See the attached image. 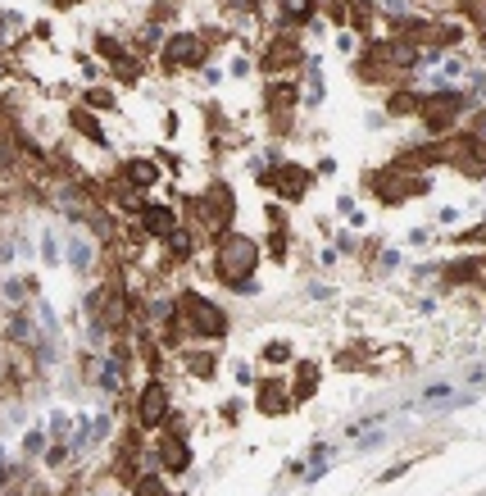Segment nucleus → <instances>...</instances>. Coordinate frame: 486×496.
I'll return each mask as SVG.
<instances>
[{
    "label": "nucleus",
    "instance_id": "obj_7",
    "mask_svg": "<svg viewBox=\"0 0 486 496\" xmlns=\"http://www.w3.org/2000/svg\"><path fill=\"white\" fill-rule=\"evenodd\" d=\"M164 460L168 464H186V446L182 441H164Z\"/></svg>",
    "mask_w": 486,
    "mask_h": 496
},
{
    "label": "nucleus",
    "instance_id": "obj_5",
    "mask_svg": "<svg viewBox=\"0 0 486 496\" xmlns=\"http://www.w3.org/2000/svg\"><path fill=\"white\" fill-rule=\"evenodd\" d=\"M146 228H150L155 237H168V232H177V214L164 210V205H150V210H146Z\"/></svg>",
    "mask_w": 486,
    "mask_h": 496
},
{
    "label": "nucleus",
    "instance_id": "obj_2",
    "mask_svg": "<svg viewBox=\"0 0 486 496\" xmlns=\"http://www.w3.org/2000/svg\"><path fill=\"white\" fill-rule=\"evenodd\" d=\"M182 309H186V323H191L195 332H205V337H218V332L227 328V319H223V309L218 305H209L205 296H182Z\"/></svg>",
    "mask_w": 486,
    "mask_h": 496
},
{
    "label": "nucleus",
    "instance_id": "obj_14",
    "mask_svg": "<svg viewBox=\"0 0 486 496\" xmlns=\"http://www.w3.org/2000/svg\"><path fill=\"white\" fill-rule=\"evenodd\" d=\"M232 5H246V10H250V5H255V0H232Z\"/></svg>",
    "mask_w": 486,
    "mask_h": 496
},
{
    "label": "nucleus",
    "instance_id": "obj_1",
    "mask_svg": "<svg viewBox=\"0 0 486 496\" xmlns=\"http://www.w3.org/2000/svg\"><path fill=\"white\" fill-rule=\"evenodd\" d=\"M255 260H260V251H255V242L250 237H223V246H218L214 255V269L223 283H232V292H237L241 283H250V269H255Z\"/></svg>",
    "mask_w": 486,
    "mask_h": 496
},
{
    "label": "nucleus",
    "instance_id": "obj_4",
    "mask_svg": "<svg viewBox=\"0 0 486 496\" xmlns=\"http://www.w3.org/2000/svg\"><path fill=\"white\" fill-rule=\"evenodd\" d=\"M164 59H168V64H195V59H200V37H191V32H182V37H173V41H168V50H164Z\"/></svg>",
    "mask_w": 486,
    "mask_h": 496
},
{
    "label": "nucleus",
    "instance_id": "obj_6",
    "mask_svg": "<svg viewBox=\"0 0 486 496\" xmlns=\"http://www.w3.org/2000/svg\"><path fill=\"white\" fill-rule=\"evenodd\" d=\"M309 10H313V0H282V14H286L291 23L309 19Z\"/></svg>",
    "mask_w": 486,
    "mask_h": 496
},
{
    "label": "nucleus",
    "instance_id": "obj_12",
    "mask_svg": "<svg viewBox=\"0 0 486 496\" xmlns=\"http://www.w3.org/2000/svg\"><path fill=\"white\" fill-rule=\"evenodd\" d=\"M418 5H450V0H418Z\"/></svg>",
    "mask_w": 486,
    "mask_h": 496
},
{
    "label": "nucleus",
    "instance_id": "obj_8",
    "mask_svg": "<svg viewBox=\"0 0 486 496\" xmlns=\"http://www.w3.org/2000/svg\"><path fill=\"white\" fill-rule=\"evenodd\" d=\"M128 173H132V182H137V187H146V182H155V169H150V164H132Z\"/></svg>",
    "mask_w": 486,
    "mask_h": 496
},
{
    "label": "nucleus",
    "instance_id": "obj_3",
    "mask_svg": "<svg viewBox=\"0 0 486 496\" xmlns=\"http://www.w3.org/2000/svg\"><path fill=\"white\" fill-rule=\"evenodd\" d=\"M164 410H168V397H164V387H146V392H141V410H137V419L146 423V428H155V423L164 419Z\"/></svg>",
    "mask_w": 486,
    "mask_h": 496
},
{
    "label": "nucleus",
    "instance_id": "obj_11",
    "mask_svg": "<svg viewBox=\"0 0 486 496\" xmlns=\"http://www.w3.org/2000/svg\"><path fill=\"white\" fill-rule=\"evenodd\" d=\"M477 142H486V114L477 119Z\"/></svg>",
    "mask_w": 486,
    "mask_h": 496
},
{
    "label": "nucleus",
    "instance_id": "obj_9",
    "mask_svg": "<svg viewBox=\"0 0 486 496\" xmlns=\"http://www.w3.org/2000/svg\"><path fill=\"white\" fill-rule=\"evenodd\" d=\"M87 260H91V251L77 242V246H73V265H77V269H87Z\"/></svg>",
    "mask_w": 486,
    "mask_h": 496
},
{
    "label": "nucleus",
    "instance_id": "obj_10",
    "mask_svg": "<svg viewBox=\"0 0 486 496\" xmlns=\"http://www.w3.org/2000/svg\"><path fill=\"white\" fill-rule=\"evenodd\" d=\"M473 14H477V19L486 23V0H473Z\"/></svg>",
    "mask_w": 486,
    "mask_h": 496
},
{
    "label": "nucleus",
    "instance_id": "obj_13",
    "mask_svg": "<svg viewBox=\"0 0 486 496\" xmlns=\"http://www.w3.org/2000/svg\"><path fill=\"white\" fill-rule=\"evenodd\" d=\"M473 237H477V242H486V228H477V232H473Z\"/></svg>",
    "mask_w": 486,
    "mask_h": 496
}]
</instances>
